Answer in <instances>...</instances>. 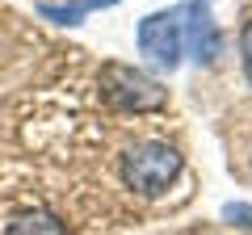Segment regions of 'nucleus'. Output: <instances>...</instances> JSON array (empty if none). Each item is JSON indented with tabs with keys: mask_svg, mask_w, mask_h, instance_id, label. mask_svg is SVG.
<instances>
[{
	"mask_svg": "<svg viewBox=\"0 0 252 235\" xmlns=\"http://www.w3.org/2000/svg\"><path fill=\"white\" fill-rule=\"evenodd\" d=\"M181 51L193 67H210L223 55V34L210 0H181Z\"/></svg>",
	"mask_w": 252,
	"mask_h": 235,
	"instance_id": "obj_4",
	"label": "nucleus"
},
{
	"mask_svg": "<svg viewBox=\"0 0 252 235\" xmlns=\"http://www.w3.org/2000/svg\"><path fill=\"white\" fill-rule=\"evenodd\" d=\"M0 235H67V223L55 210L34 206V210H17L13 218H4Z\"/></svg>",
	"mask_w": 252,
	"mask_h": 235,
	"instance_id": "obj_5",
	"label": "nucleus"
},
{
	"mask_svg": "<svg viewBox=\"0 0 252 235\" xmlns=\"http://www.w3.org/2000/svg\"><path fill=\"white\" fill-rule=\"evenodd\" d=\"M135 42H139V55L156 72H177L185 51H181V13L177 9H156L139 21L135 29Z\"/></svg>",
	"mask_w": 252,
	"mask_h": 235,
	"instance_id": "obj_3",
	"label": "nucleus"
},
{
	"mask_svg": "<svg viewBox=\"0 0 252 235\" xmlns=\"http://www.w3.org/2000/svg\"><path fill=\"white\" fill-rule=\"evenodd\" d=\"M114 4H122V0H51V4H38V17L51 21V26H80V21H89V13L97 9H114Z\"/></svg>",
	"mask_w": 252,
	"mask_h": 235,
	"instance_id": "obj_6",
	"label": "nucleus"
},
{
	"mask_svg": "<svg viewBox=\"0 0 252 235\" xmlns=\"http://www.w3.org/2000/svg\"><path fill=\"white\" fill-rule=\"evenodd\" d=\"M118 176H122V185L135 198H164V193H172L181 185V176H185V155H181V147L164 143V139H139V143H130L122 151V160H118Z\"/></svg>",
	"mask_w": 252,
	"mask_h": 235,
	"instance_id": "obj_1",
	"label": "nucleus"
},
{
	"mask_svg": "<svg viewBox=\"0 0 252 235\" xmlns=\"http://www.w3.org/2000/svg\"><path fill=\"white\" fill-rule=\"evenodd\" d=\"M219 218L231 223V227L252 231V202H223V206H219Z\"/></svg>",
	"mask_w": 252,
	"mask_h": 235,
	"instance_id": "obj_7",
	"label": "nucleus"
},
{
	"mask_svg": "<svg viewBox=\"0 0 252 235\" xmlns=\"http://www.w3.org/2000/svg\"><path fill=\"white\" fill-rule=\"evenodd\" d=\"M240 63H244V80H248V88H252V13L240 26Z\"/></svg>",
	"mask_w": 252,
	"mask_h": 235,
	"instance_id": "obj_8",
	"label": "nucleus"
},
{
	"mask_svg": "<svg viewBox=\"0 0 252 235\" xmlns=\"http://www.w3.org/2000/svg\"><path fill=\"white\" fill-rule=\"evenodd\" d=\"M97 88L105 97V105L114 114H160L168 105V88H164L156 76L139 72L130 63H101V76H97Z\"/></svg>",
	"mask_w": 252,
	"mask_h": 235,
	"instance_id": "obj_2",
	"label": "nucleus"
}]
</instances>
